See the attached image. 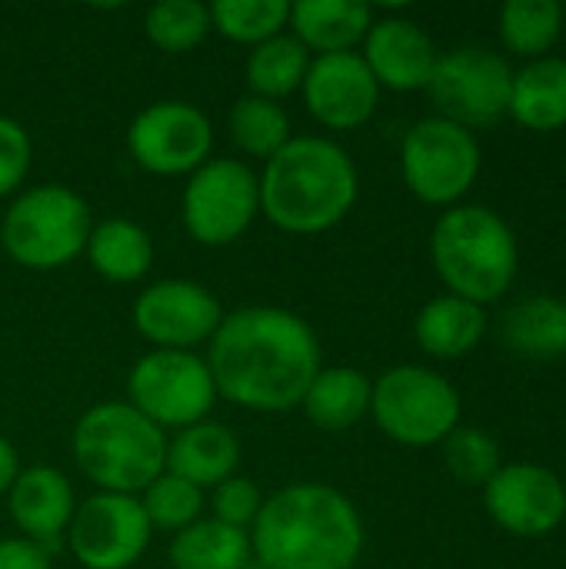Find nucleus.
<instances>
[{
  "mask_svg": "<svg viewBox=\"0 0 566 569\" xmlns=\"http://www.w3.org/2000/svg\"><path fill=\"white\" fill-rule=\"evenodd\" d=\"M400 170L417 200L444 207L474 187L480 173V143L467 127L444 117H427L407 130Z\"/></svg>",
  "mask_w": 566,
  "mask_h": 569,
  "instance_id": "9d476101",
  "label": "nucleus"
},
{
  "mask_svg": "<svg viewBox=\"0 0 566 569\" xmlns=\"http://www.w3.org/2000/svg\"><path fill=\"white\" fill-rule=\"evenodd\" d=\"M250 560V533L214 517L190 523L170 540L173 569H244Z\"/></svg>",
  "mask_w": 566,
  "mask_h": 569,
  "instance_id": "a878e982",
  "label": "nucleus"
},
{
  "mask_svg": "<svg viewBox=\"0 0 566 569\" xmlns=\"http://www.w3.org/2000/svg\"><path fill=\"white\" fill-rule=\"evenodd\" d=\"M210 30V7L200 0H160L143 17L147 40L163 53H190Z\"/></svg>",
  "mask_w": 566,
  "mask_h": 569,
  "instance_id": "7c9ffc66",
  "label": "nucleus"
},
{
  "mask_svg": "<svg viewBox=\"0 0 566 569\" xmlns=\"http://www.w3.org/2000/svg\"><path fill=\"white\" fill-rule=\"evenodd\" d=\"M227 127H230L234 147L244 150L247 157H257V160L277 157V153L294 140L287 110H284L277 100L254 97V93H250V97H240V100L230 107Z\"/></svg>",
  "mask_w": 566,
  "mask_h": 569,
  "instance_id": "cd10ccee",
  "label": "nucleus"
},
{
  "mask_svg": "<svg viewBox=\"0 0 566 569\" xmlns=\"http://www.w3.org/2000/svg\"><path fill=\"white\" fill-rule=\"evenodd\" d=\"M364 63L370 67L374 80L380 87L410 93V90H427L434 67L440 60L430 33L407 20V17H384L374 20L367 37H364Z\"/></svg>",
  "mask_w": 566,
  "mask_h": 569,
  "instance_id": "f3484780",
  "label": "nucleus"
},
{
  "mask_svg": "<svg viewBox=\"0 0 566 569\" xmlns=\"http://www.w3.org/2000/svg\"><path fill=\"white\" fill-rule=\"evenodd\" d=\"M510 63L487 47H457L440 53L427 83L440 117L460 127H487L510 107Z\"/></svg>",
  "mask_w": 566,
  "mask_h": 569,
  "instance_id": "f8f14e48",
  "label": "nucleus"
},
{
  "mask_svg": "<svg viewBox=\"0 0 566 569\" xmlns=\"http://www.w3.org/2000/svg\"><path fill=\"white\" fill-rule=\"evenodd\" d=\"M0 569H53V553L23 537L0 540Z\"/></svg>",
  "mask_w": 566,
  "mask_h": 569,
  "instance_id": "c9c22d12",
  "label": "nucleus"
},
{
  "mask_svg": "<svg viewBox=\"0 0 566 569\" xmlns=\"http://www.w3.org/2000/svg\"><path fill=\"white\" fill-rule=\"evenodd\" d=\"M444 463L460 483H470V487H487L494 473L504 467L500 443L477 427H457L444 440Z\"/></svg>",
  "mask_w": 566,
  "mask_h": 569,
  "instance_id": "473e14b6",
  "label": "nucleus"
},
{
  "mask_svg": "<svg viewBox=\"0 0 566 569\" xmlns=\"http://www.w3.org/2000/svg\"><path fill=\"white\" fill-rule=\"evenodd\" d=\"M370 397L374 383L357 367H324L310 380L300 407L317 430L344 433L370 413Z\"/></svg>",
  "mask_w": 566,
  "mask_h": 569,
  "instance_id": "4be33fe9",
  "label": "nucleus"
},
{
  "mask_svg": "<svg viewBox=\"0 0 566 569\" xmlns=\"http://www.w3.org/2000/svg\"><path fill=\"white\" fill-rule=\"evenodd\" d=\"M127 153L153 177H190L214 153V123L197 103L157 100L130 120Z\"/></svg>",
  "mask_w": 566,
  "mask_h": 569,
  "instance_id": "9b49d317",
  "label": "nucleus"
},
{
  "mask_svg": "<svg viewBox=\"0 0 566 569\" xmlns=\"http://www.w3.org/2000/svg\"><path fill=\"white\" fill-rule=\"evenodd\" d=\"M310 50L294 33H277L264 43H257L247 57V83L254 97L284 100L290 93H300L307 70H310Z\"/></svg>",
  "mask_w": 566,
  "mask_h": 569,
  "instance_id": "bb28decb",
  "label": "nucleus"
},
{
  "mask_svg": "<svg viewBox=\"0 0 566 569\" xmlns=\"http://www.w3.org/2000/svg\"><path fill=\"white\" fill-rule=\"evenodd\" d=\"M260 213V180L244 160L210 157L190 173L180 200L187 233L203 247L237 243Z\"/></svg>",
  "mask_w": 566,
  "mask_h": 569,
  "instance_id": "1a4fd4ad",
  "label": "nucleus"
},
{
  "mask_svg": "<svg viewBox=\"0 0 566 569\" xmlns=\"http://www.w3.org/2000/svg\"><path fill=\"white\" fill-rule=\"evenodd\" d=\"M220 320V300L193 280H160L133 300V327L157 350H193L210 343Z\"/></svg>",
  "mask_w": 566,
  "mask_h": 569,
  "instance_id": "4468645a",
  "label": "nucleus"
},
{
  "mask_svg": "<svg viewBox=\"0 0 566 569\" xmlns=\"http://www.w3.org/2000/svg\"><path fill=\"white\" fill-rule=\"evenodd\" d=\"M90 267L110 283H137L153 267V240L133 220H103L87 240Z\"/></svg>",
  "mask_w": 566,
  "mask_h": 569,
  "instance_id": "b1692460",
  "label": "nucleus"
},
{
  "mask_svg": "<svg viewBox=\"0 0 566 569\" xmlns=\"http://www.w3.org/2000/svg\"><path fill=\"white\" fill-rule=\"evenodd\" d=\"M260 213L284 233L314 237L337 227L357 203L360 177L350 153L327 137H294L267 160Z\"/></svg>",
  "mask_w": 566,
  "mask_h": 569,
  "instance_id": "7ed1b4c3",
  "label": "nucleus"
},
{
  "mask_svg": "<svg viewBox=\"0 0 566 569\" xmlns=\"http://www.w3.org/2000/svg\"><path fill=\"white\" fill-rule=\"evenodd\" d=\"M150 537L153 527L140 507V497L93 493L73 510L67 550L83 569H130L143 560Z\"/></svg>",
  "mask_w": 566,
  "mask_h": 569,
  "instance_id": "ddd939ff",
  "label": "nucleus"
},
{
  "mask_svg": "<svg viewBox=\"0 0 566 569\" xmlns=\"http://www.w3.org/2000/svg\"><path fill=\"white\" fill-rule=\"evenodd\" d=\"M240 440L217 420H200L167 440V473L187 480L197 490H214L237 477Z\"/></svg>",
  "mask_w": 566,
  "mask_h": 569,
  "instance_id": "6ab92c4d",
  "label": "nucleus"
},
{
  "mask_svg": "<svg viewBox=\"0 0 566 569\" xmlns=\"http://www.w3.org/2000/svg\"><path fill=\"white\" fill-rule=\"evenodd\" d=\"M364 540L350 497L327 483H294L264 500L250 527V557L260 569H354Z\"/></svg>",
  "mask_w": 566,
  "mask_h": 569,
  "instance_id": "f03ea898",
  "label": "nucleus"
},
{
  "mask_svg": "<svg viewBox=\"0 0 566 569\" xmlns=\"http://www.w3.org/2000/svg\"><path fill=\"white\" fill-rule=\"evenodd\" d=\"M487 513L514 537H547L566 517L564 480L540 463H507L484 487Z\"/></svg>",
  "mask_w": 566,
  "mask_h": 569,
  "instance_id": "2eb2a0df",
  "label": "nucleus"
},
{
  "mask_svg": "<svg viewBox=\"0 0 566 569\" xmlns=\"http://www.w3.org/2000/svg\"><path fill=\"white\" fill-rule=\"evenodd\" d=\"M260 507H264V493L247 477H230L220 487H214V520H220L227 527L250 533Z\"/></svg>",
  "mask_w": 566,
  "mask_h": 569,
  "instance_id": "f704fd0d",
  "label": "nucleus"
},
{
  "mask_svg": "<svg viewBox=\"0 0 566 569\" xmlns=\"http://www.w3.org/2000/svg\"><path fill=\"white\" fill-rule=\"evenodd\" d=\"M140 507H143V513H147L153 530L180 533V530H187L190 523L200 520V513H203V490H197L187 480H180V477L163 470L140 493Z\"/></svg>",
  "mask_w": 566,
  "mask_h": 569,
  "instance_id": "2f4dec72",
  "label": "nucleus"
},
{
  "mask_svg": "<svg viewBox=\"0 0 566 569\" xmlns=\"http://www.w3.org/2000/svg\"><path fill=\"white\" fill-rule=\"evenodd\" d=\"M487 330V317L484 307L444 293L430 303H424V310L414 320V337L420 343L424 353L437 357V360H457L467 357Z\"/></svg>",
  "mask_w": 566,
  "mask_h": 569,
  "instance_id": "5701e85b",
  "label": "nucleus"
},
{
  "mask_svg": "<svg viewBox=\"0 0 566 569\" xmlns=\"http://www.w3.org/2000/svg\"><path fill=\"white\" fill-rule=\"evenodd\" d=\"M507 113L527 130L550 133L566 127V60L537 57L514 70Z\"/></svg>",
  "mask_w": 566,
  "mask_h": 569,
  "instance_id": "412c9836",
  "label": "nucleus"
},
{
  "mask_svg": "<svg viewBox=\"0 0 566 569\" xmlns=\"http://www.w3.org/2000/svg\"><path fill=\"white\" fill-rule=\"evenodd\" d=\"M374 23V10L364 0H300L290 3V33L314 50L317 57L327 53H350L364 43Z\"/></svg>",
  "mask_w": 566,
  "mask_h": 569,
  "instance_id": "aec40b11",
  "label": "nucleus"
},
{
  "mask_svg": "<svg viewBox=\"0 0 566 569\" xmlns=\"http://www.w3.org/2000/svg\"><path fill=\"white\" fill-rule=\"evenodd\" d=\"M287 23H290L287 0H217V3H210V27L234 43L257 47V43L284 33Z\"/></svg>",
  "mask_w": 566,
  "mask_h": 569,
  "instance_id": "c756f323",
  "label": "nucleus"
},
{
  "mask_svg": "<svg viewBox=\"0 0 566 569\" xmlns=\"http://www.w3.org/2000/svg\"><path fill=\"white\" fill-rule=\"evenodd\" d=\"M30 160H33V143L23 123H17L13 117H0V200L13 197L27 173H30Z\"/></svg>",
  "mask_w": 566,
  "mask_h": 569,
  "instance_id": "72a5a7b5",
  "label": "nucleus"
},
{
  "mask_svg": "<svg viewBox=\"0 0 566 569\" xmlns=\"http://www.w3.org/2000/svg\"><path fill=\"white\" fill-rule=\"evenodd\" d=\"M504 340L514 353L534 360H557L566 353V300L527 297L504 317Z\"/></svg>",
  "mask_w": 566,
  "mask_h": 569,
  "instance_id": "393cba45",
  "label": "nucleus"
},
{
  "mask_svg": "<svg viewBox=\"0 0 566 569\" xmlns=\"http://www.w3.org/2000/svg\"><path fill=\"white\" fill-rule=\"evenodd\" d=\"M370 413L390 440L404 447H434L460 427V393L447 377L404 363L380 373Z\"/></svg>",
  "mask_w": 566,
  "mask_h": 569,
  "instance_id": "0eeeda50",
  "label": "nucleus"
},
{
  "mask_svg": "<svg viewBox=\"0 0 566 569\" xmlns=\"http://www.w3.org/2000/svg\"><path fill=\"white\" fill-rule=\"evenodd\" d=\"M564 30V7L557 0H510L500 7V40L520 57H544Z\"/></svg>",
  "mask_w": 566,
  "mask_h": 569,
  "instance_id": "c85d7f7f",
  "label": "nucleus"
},
{
  "mask_svg": "<svg viewBox=\"0 0 566 569\" xmlns=\"http://www.w3.org/2000/svg\"><path fill=\"white\" fill-rule=\"evenodd\" d=\"M127 403L163 433H180L207 420L217 403V387L207 360L193 350H150L127 377Z\"/></svg>",
  "mask_w": 566,
  "mask_h": 569,
  "instance_id": "6e6552de",
  "label": "nucleus"
},
{
  "mask_svg": "<svg viewBox=\"0 0 566 569\" xmlns=\"http://www.w3.org/2000/svg\"><path fill=\"white\" fill-rule=\"evenodd\" d=\"M300 93L310 117L327 130H357L377 113L380 103V83L354 50L314 57Z\"/></svg>",
  "mask_w": 566,
  "mask_h": 569,
  "instance_id": "dca6fc26",
  "label": "nucleus"
},
{
  "mask_svg": "<svg viewBox=\"0 0 566 569\" xmlns=\"http://www.w3.org/2000/svg\"><path fill=\"white\" fill-rule=\"evenodd\" d=\"M430 260L454 297L477 307L510 290L520 263L517 237L500 213L480 203L447 210L430 233Z\"/></svg>",
  "mask_w": 566,
  "mask_h": 569,
  "instance_id": "39448f33",
  "label": "nucleus"
},
{
  "mask_svg": "<svg viewBox=\"0 0 566 569\" xmlns=\"http://www.w3.org/2000/svg\"><path fill=\"white\" fill-rule=\"evenodd\" d=\"M90 230V207L77 190L40 183L13 197L0 223V243L13 263L47 273L73 263L87 250Z\"/></svg>",
  "mask_w": 566,
  "mask_h": 569,
  "instance_id": "423d86ee",
  "label": "nucleus"
},
{
  "mask_svg": "<svg viewBox=\"0 0 566 569\" xmlns=\"http://www.w3.org/2000/svg\"><path fill=\"white\" fill-rule=\"evenodd\" d=\"M70 450L100 493L137 497L167 470V433L127 400L90 407L70 433Z\"/></svg>",
  "mask_w": 566,
  "mask_h": 569,
  "instance_id": "20e7f679",
  "label": "nucleus"
},
{
  "mask_svg": "<svg viewBox=\"0 0 566 569\" xmlns=\"http://www.w3.org/2000/svg\"><path fill=\"white\" fill-rule=\"evenodd\" d=\"M207 367L217 397L227 403L254 413H290L324 370V353L314 327L300 313L244 307L224 313L210 337Z\"/></svg>",
  "mask_w": 566,
  "mask_h": 569,
  "instance_id": "f257e3e1",
  "label": "nucleus"
},
{
  "mask_svg": "<svg viewBox=\"0 0 566 569\" xmlns=\"http://www.w3.org/2000/svg\"><path fill=\"white\" fill-rule=\"evenodd\" d=\"M17 473H20V457L13 450V443L0 437V497H7V490L13 487Z\"/></svg>",
  "mask_w": 566,
  "mask_h": 569,
  "instance_id": "e433bc0d",
  "label": "nucleus"
},
{
  "mask_svg": "<svg viewBox=\"0 0 566 569\" xmlns=\"http://www.w3.org/2000/svg\"><path fill=\"white\" fill-rule=\"evenodd\" d=\"M7 507L23 540L40 543L53 553L60 550V537H67L77 500H73L70 480L60 470L27 467L17 473L13 487L7 490Z\"/></svg>",
  "mask_w": 566,
  "mask_h": 569,
  "instance_id": "a211bd4d",
  "label": "nucleus"
}]
</instances>
